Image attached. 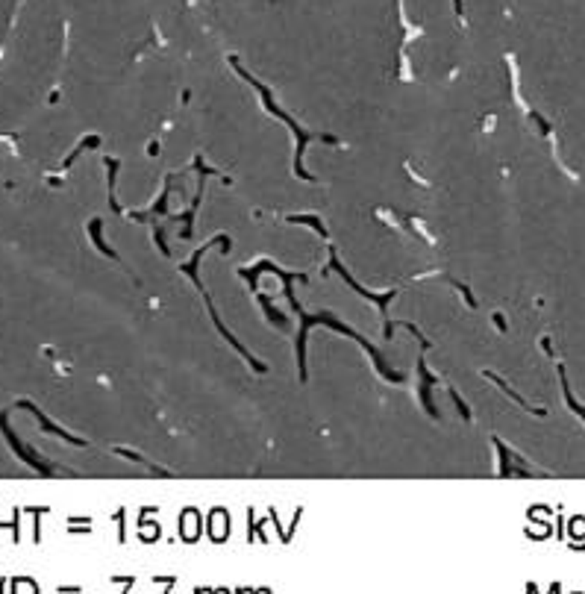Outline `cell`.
Masks as SVG:
<instances>
[{
    "label": "cell",
    "mask_w": 585,
    "mask_h": 594,
    "mask_svg": "<svg viewBox=\"0 0 585 594\" xmlns=\"http://www.w3.org/2000/svg\"><path fill=\"white\" fill-rule=\"evenodd\" d=\"M0 430H3V435H6V441H9V444H12V450H15V453H18V456H21V459H24L27 465H33V468H36V471H42V474H53V468H51V465H47V462H42V459H38V456H36V453H29V450L24 448V444H21V441H18V435H15L12 430H9V424H6V418H3V415H0Z\"/></svg>",
    "instance_id": "3957f363"
},
{
    "label": "cell",
    "mask_w": 585,
    "mask_h": 594,
    "mask_svg": "<svg viewBox=\"0 0 585 594\" xmlns=\"http://www.w3.org/2000/svg\"><path fill=\"white\" fill-rule=\"evenodd\" d=\"M289 300H291V306H294V312H300V303L294 300V294H289ZM300 318H303V321H300V333H297V365H300V380H306V335H309V326H312V324H326V326H333V330H339V333H344V335H350L353 341H359L362 348L374 356V362H376V368H380L382 377H389L391 383H400V380H403V374H400V371H391L389 365H385L382 356L376 353V350L371 348V344L362 339L359 333H353L350 326H344L341 321H335L330 312H321V315H303V312H300Z\"/></svg>",
    "instance_id": "6da1fadb"
},
{
    "label": "cell",
    "mask_w": 585,
    "mask_h": 594,
    "mask_svg": "<svg viewBox=\"0 0 585 594\" xmlns=\"http://www.w3.org/2000/svg\"><path fill=\"white\" fill-rule=\"evenodd\" d=\"M418 371H421V400H424V406H426V412H430V415H439V409H435L432 400H430V389H432V383H435V380L430 377V374H426L424 359H421V368H418Z\"/></svg>",
    "instance_id": "52a82bcc"
},
{
    "label": "cell",
    "mask_w": 585,
    "mask_h": 594,
    "mask_svg": "<svg viewBox=\"0 0 585 594\" xmlns=\"http://www.w3.org/2000/svg\"><path fill=\"white\" fill-rule=\"evenodd\" d=\"M106 165H109V171H112V180H109V185H112V192H115V171H118V159H106ZM112 209H115V212H121V206H118V201L112 203Z\"/></svg>",
    "instance_id": "30bf717a"
},
{
    "label": "cell",
    "mask_w": 585,
    "mask_h": 594,
    "mask_svg": "<svg viewBox=\"0 0 585 594\" xmlns=\"http://www.w3.org/2000/svg\"><path fill=\"white\" fill-rule=\"evenodd\" d=\"M333 271H339V274L344 276V280H347V283H350V285H353V289H356V292H359V294L365 297V300H374L376 306H380V312H385V309H389V303H391V297H394V292H385V294H374V292H368V289H362V285H359V283H356V280H353V276H350V271H347V268H344V265L339 262V256H335V253H333Z\"/></svg>",
    "instance_id": "277c9868"
},
{
    "label": "cell",
    "mask_w": 585,
    "mask_h": 594,
    "mask_svg": "<svg viewBox=\"0 0 585 594\" xmlns=\"http://www.w3.org/2000/svg\"><path fill=\"white\" fill-rule=\"evenodd\" d=\"M262 271H271V274H276V276H283V285H291V280H306V274H291V271H283L280 265H274V262H259V265H256V268H250V271L244 268V271H242V276H244V280H247V283H250L253 289H256V276H259Z\"/></svg>",
    "instance_id": "5b68a950"
},
{
    "label": "cell",
    "mask_w": 585,
    "mask_h": 594,
    "mask_svg": "<svg viewBox=\"0 0 585 594\" xmlns=\"http://www.w3.org/2000/svg\"><path fill=\"white\" fill-rule=\"evenodd\" d=\"M18 406H21V409H29V412H33L36 418L42 421V427H44L47 432H53V435H59V439H65V441H71V444H83V439H77V435H68L65 430H59L56 424H53L51 418H47V415H44L42 409H36V403H29V400H21V403H18Z\"/></svg>",
    "instance_id": "8992f818"
},
{
    "label": "cell",
    "mask_w": 585,
    "mask_h": 594,
    "mask_svg": "<svg viewBox=\"0 0 585 594\" xmlns=\"http://www.w3.org/2000/svg\"><path fill=\"white\" fill-rule=\"evenodd\" d=\"M101 224H103L101 218H94V221L88 224V230H92V239H94V244H97V250H101V253H106L109 259H118V253H115L112 247H109V244L103 242V235H101Z\"/></svg>",
    "instance_id": "ba28073f"
},
{
    "label": "cell",
    "mask_w": 585,
    "mask_h": 594,
    "mask_svg": "<svg viewBox=\"0 0 585 594\" xmlns=\"http://www.w3.org/2000/svg\"><path fill=\"white\" fill-rule=\"evenodd\" d=\"M289 221H291V224H306V227H312V230H318L321 235H326V227H324L315 215H291Z\"/></svg>",
    "instance_id": "9c48e42d"
},
{
    "label": "cell",
    "mask_w": 585,
    "mask_h": 594,
    "mask_svg": "<svg viewBox=\"0 0 585 594\" xmlns=\"http://www.w3.org/2000/svg\"><path fill=\"white\" fill-rule=\"evenodd\" d=\"M235 71H239V74L244 77V80H247V83H253L256 88H259V94H262V103H265V109H268V112H271V115H276V118H280V121H285V124H289V127H291V133L297 135V153H294V171H297V177H300V180H312V177H309V174H306V168H303V151H306V144H309V142H312V138H321V142H330V144H335V138H333V135H315V133H306V130H300V124H297V121H294V118H289V115H285V112H283V109H280V106H276V103H274V97H271V92H268V88H265L262 83H256V80H253V77H250V74H247V71H244V68H239V65H235Z\"/></svg>",
    "instance_id": "7a4b0ae2"
}]
</instances>
